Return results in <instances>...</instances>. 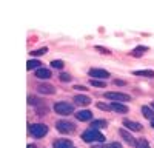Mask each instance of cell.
<instances>
[{"label":"cell","instance_id":"obj_9","mask_svg":"<svg viewBox=\"0 0 154 148\" xmlns=\"http://www.w3.org/2000/svg\"><path fill=\"white\" fill-rule=\"evenodd\" d=\"M74 103L75 105H80V106H85V105L91 103V99H89L88 96H75L74 97Z\"/></svg>","mask_w":154,"mask_h":148},{"label":"cell","instance_id":"obj_21","mask_svg":"<svg viewBox=\"0 0 154 148\" xmlns=\"http://www.w3.org/2000/svg\"><path fill=\"white\" fill-rule=\"evenodd\" d=\"M137 148H149V143L145 139H140V140H137Z\"/></svg>","mask_w":154,"mask_h":148},{"label":"cell","instance_id":"obj_2","mask_svg":"<svg viewBox=\"0 0 154 148\" xmlns=\"http://www.w3.org/2000/svg\"><path fill=\"white\" fill-rule=\"evenodd\" d=\"M29 133H31L32 137L40 139V137H43V136H46V133H48V127L43 125V123H34V125L29 127Z\"/></svg>","mask_w":154,"mask_h":148},{"label":"cell","instance_id":"obj_29","mask_svg":"<svg viewBox=\"0 0 154 148\" xmlns=\"http://www.w3.org/2000/svg\"><path fill=\"white\" fill-rule=\"evenodd\" d=\"M74 88H77V90H85L86 86H82V85H77V86H74Z\"/></svg>","mask_w":154,"mask_h":148},{"label":"cell","instance_id":"obj_24","mask_svg":"<svg viewBox=\"0 0 154 148\" xmlns=\"http://www.w3.org/2000/svg\"><path fill=\"white\" fill-rule=\"evenodd\" d=\"M46 49H48V48H45V46H43V48H40V49H37V51H32L31 54H32V56H42V54H45V53H46Z\"/></svg>","mask_w":154,"mask_h":148},{"label":"cell","instance_id":"obj_23","mask_svg":"<svg viewBox=\"0 0 154 148\" xmlns=\"http://www.w3.org/2000/svg\"><path fill=\"white\" fill-rule=\"evenodd\" d=\"M60 80H62V82H69V80H71V76H69L68 72H62V74H60Z\"/></svg>","mask_w":154,"mask_h":148},{"label":"cell","instance_id":"obj_28","mask_svg":"<svg viewBox=\"0 0 154 148\" xmlns=\"http://www.w3.org/2000/svg\"><path fill=\"white\" fill-rule=\"evenodd\" d=\"M114 83H117V85H125L123 80H114Z\"/></svg>","mask_w":154,"mask_h":148},{"label":"cell","instance_id":"obj_16","mask_svg":"<svg viewBox=\"0 0 154 148\" xmlns=\"http://www.w3.org/2000/svg\"><path fill=\"white\" fill-rule=\"evenodd\" d=\"M142 113H143V116L146 117V119H149V120H152L154 119V113H152V109L149 108V106H142Z\"/></svg>","mask_w":154,"mask_h":148},{"label":"cell","instance_id":"obj_26","mask_svg":"<svg viewBox=\"0 0 154 148\" xmlns=\"http://www.w3.org/2000/svg\"><path fill=\"white\" fill-rule=\"evenodd\" d=\"M99 109H111V106L109 105H105V103H100V102H97V105H96Z\"/></svg>","mask_w":154,"mask_h":148},{"label":"cell","instance_id":"obj_1","mask_svg":"<svg viewBox=\"0 0 154 148\" xmlns=\"http://www.w3.org/2000/svg\"><path fill=\"white\" fill-rule=\"evenodd\" d=\"M82 139H83L85 142H103V140H105V136L102 134L99 130L91 128V130H86V131H83V134H82Z\"/></svg>","mask_w":154,"mask_h":148},{"label":"cell","instance_id":"obj_27","mask_svg":"<svg viewBox=\"0 0 154 148\" xmlns=\"http://www.w3.org/2000/svg\"><path fill=\"white\" fill-rule=\"evenodd\" d=\"M96 49L97 51H100V53H105V54H109V51H106L105 48H102V46H96Z\"/></svg>","mask_w":154,"mask_h":148},{"label":"cell","instance_id":"obj_19","mask_svg":"<svg viewBox=\"0 0 154 148\" xmlns=\"http://www.w3.org/2000/svg\"><path fill=\"white\" fill-rule=\"evenodd\" d=\"M38 66H40V62H38V60H28V63H26L28 69H34V68L38 69Z\"/></svg>","mask_w":154,"mask_h":148},{"label":"cell","instance_id":"obj_13","mask_svg":"<svg viewBox=\"0 0 154 148\" xmlns=\"http://www.w3.org/2000/svg\"><path fill=\"white\" fill-rule=\"evenodd\" d=\"M119 133H120V136H122V137H123V139H125L128 143H130V145H136V146H137V140H136V139H134V137H133V136H131L130 133H128V131H125V130H120Z\"/></svg>","mask_w":154,"mask_h":148},{"label":"cell","instance_id":"obj_15","mask_svg":"<svg viewBox=\"0 0 154 148\" xmlns=\"http://www.w3.org/2000/svg\"><path fill=\"white\" fill-rule=\"evenodd\" d=\"M136 76H145V77H154V71L152 69H143V71H133Z\"/></svg>","mask_w":154,"mask_h":148},{"label":"cell","instance_id":"obj_5","mask_svg":"<svg viewBox=\"0 0 154 148\" xmlns=\"http://www.w3.org/2000/svg\"><path fill=\"white\" fill-rule=\"evenodd\" d=\"M105 97H106V99H114V100H117V102H128V100H131V97L128 96V94H123V93H114V91H108V93H105Z\"/></svg>","mask_w":154,"mask_h":148},{"label":"cell","instance_id":"obj_4","mask_svg":"<svg viewBox=\"0 0 154 148\" xmlns=\"http://www.w3.org/2000/svg\"><path fill=\"white\" fill-rule=\"evenodd\" d=\"M54 111L57 114H62V116H68V114H71L72 113V105H69V103H66V102H59V103H56L54 105Z\"/></svg>","mask_w":154,"mask_h":148},{"label":"cell","instance_id":"obj_11","mask_svg":"<svg viewBox=\"0 0 154 148\" xmlns=\"http://www.w3.org/2000/svg\"><path fill=\"white\" fill-rule=\"evenodd\" d=\"M75 117L79 119V120H89V119L93 117V113H91V111H88V109L77 111V113H75Z\"/></svg>","mask_w":154,"mask_h":148},{"label":"cell","instance_id":"obj_7","mask_svg":"<svg viewBox=\"0 0 154 148\" xmlns=\"http://www.w3.org/2000/svg\"><path fill=\"white\" fill-rule=\"evenodd\" d=\"M37 91L42 93V94H54L56 93V88L53 85H48V83H42L37 86Z\"/></svg>","mask_w":154,"mask_h":148},{"label":"cell","instance_id":"obj_17","mask_svg":"<svg viewBox=\"0 0 154 148\" xmlns=\"http://www.w3.org/2000/svg\"><path fill=\"white\" fill-rule=\"evenodd\" d=\"M91 125H93V128H94V130H97V128H105V127H106V120H103V119H100V120H94V122L91 123Z\"/></svg>","mask_w":154,"mask_h":148},{"label":"cell","instance_id":"obj_30","mask_svg":"<svg viewBox=\"0 0 154 148\" xmlns=\"http://www.w3.org/2000/svg\"><path fill=\"white\" fill-rule=\"evenodd\" d=\"M151 127H154V119L151 120Z\"/></svg>","mask_w":154,"mask_h":148},{"label":"cell","instance_id":"obj_6","mask_svg":"<svg viewBox=\"0 0 154 148\" xmlns=\"http://www.w3.org/2000/svg\"><path fill=\"white\" fill-rule=\"evenodd\" d=\"M89 76L97 77V79H106L109 76V72L106 69H100V68H91L89 69Z\"/></svg>","mask_w":154,"mask_h":148},{"label":"cell","instance_id":"obj_18","mask_svg":"<svg viewBox=\"0 0 154 148\" xmlns=\"http://www.w3.org/2000/svg\"><path fill=\"white\" fill-rule=\"evenodd\" d=\"M93 148H122V145L119 142H112V143H108V145H94Z\"/></svg>","mask_w":154,"mask_h":148},{"label":"cell","instance_id":"obj_32","mask_svg":"<svg viewBox=\"0 0 154 148\" xmlns=\"http://www.w3.org/2000/svg\"><path fill=\"white\" fill-rule=\"evenodd\" d=\"M151 106H152V108H154V102H152V105H151Z\"/></svg>","mask_w":154,"mask_h":148},{"label":"cell","instance_id":"obj_12","mask_svg":"<svg viewBox=\"0 0 154 148\" xmlns=\"http://www.w3.org/2000/svg\"><path fill=\"white\" fill-rule=\"evenodd\" d=\"M123 125L126 128L133 130V131H140V130H142V125H140L139 122H133V120H123Z\"/></svg>","mask_w":154,"mask_h":148},{"label":"cell","instance_id":"obj_10","mask_svg":"<svg viewBox=\"0 0 154 148\" xmlns=\"http://www.w3.org/2000/svg\"><path fill=\"white\" fill-rule=\"evenodd\" d=\"M109 106H111V109H112V111H116V113H122V114L128 113V108H126L125 105L119 103V102H112Z\"/></svg>","mask_w":154,"mask_h":148},{"label":"cell","instance_id":"obj_8","mask_svg":"<svg viewBox=\"0 0 154 148\" xmlns=\"http://www.w3.org/2000/svg\"><path fill=\"white\" fill-rule=\"evenodd\" d=\"M53 146H54V148H74V146H72V142L68 140V139H59V140L54 142Z\"/></svg>","mask_w":154,"mask_h":148},{"label":"cell","instance_id":"obj_31","mask_svg":"<svg viewBox=\"0 0 154 148\" xmlns=\"http://www.w3.org/2000/svg\"><path fill=\"white\" fill-rule=\"evenodd\" d=\"M28 148H35V146L34 145H28Z\"/></svg>","mask_w":154,"mask_h":148},{"label":"cell","instance_id":"obj_20","mask_svg":"<svg viewBox=\"0 0 154 148\" xmlns=\"http://www.w3.org/2000/svg\"><path fill=\"white\" fill-rule=\"evenodd\" d=\"M136 49H137V51H134V53H133V56H137V57H139V56H142L148 48H146V46H137Z\"/></svg>","mask_w":154,"mask_h":148},{"label":"cell","instance_id":"obj_14","mask_svg":"<svg viewBox=\"0 0 154 148\" xmlns=\"http://www.w3.org/2000/svg\"><path fill=\"white\" fill-rule=\"evenodd\" d=\"M35 77H38V79H49L51 77V71L46 69V68H38L35 71Z\"/></svg>","mask_w":154,"mask_h":148},{"label":"cell","instance_id":"obj_3","mask_svg":"<svg viewBox=\"0 0 154 148\" xmlns=\"http://www.w3.org/2000/svg\"><path fill=\"white\" fill-rule=\"evenodd\" d=\"M56 128L63 134H68V133H72L75 130V125L69 120H59V122H56Z\"/></svg>","mask_w":154,"mask_h":148},{"label":"cell","instance_id":"obj_22","mask_svg":"<svg viewBox=\"0 0 154 148\" xmlns=\"http://www.w3.org/2000/svg\"><path fill=\"white\" fill-rule=\"evenodd\" d=\"M51 65H53L54 68H57V69H60V68H63V62L62 60H53V62H51Z\"/></svg>","mask_w":154,"mask_h":148},{"label":"cell","instance_id":"obj_25","mask_svg":"<svg viewBox=\"0 0 154 148\" xmlns=\"http://www.w3.org/2000/svg\"><path fill=\"white\" fill-rule=\"evenodd\" d=\"M91 85H94V86H99V88H102V86H105V83L102 82V80H91Z\"/></svg>","mask_w":154,"mask_h":148}]
</instances>
